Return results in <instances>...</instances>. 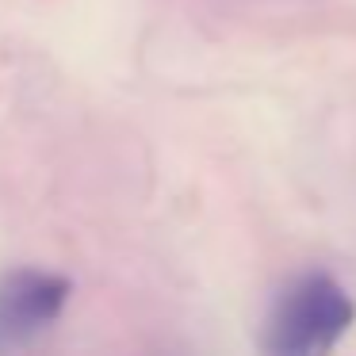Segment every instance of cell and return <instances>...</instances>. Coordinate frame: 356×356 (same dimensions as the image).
Here are the masks:
<instances>
[{"label":"cell","mask_w":356,"mask_h":356,"mask_svg":"<svg viewBox=\"0 0 356 356\" xmlns=\"http://www.w3.org/2000/svg\"><path fill=\"white\" fill-rule=\"evenodd\" d=\"M356 322V299L333 272L302 268L276 291L261 325V356H333Z\"/></svg>","instance_id":"6da1fadb"},{"label":"cell","mask_w":356,"mask_h":356,"mask_svg":"<svg viewBox=\"0 0 356 356\" xmlns=\"http://www.w3.org/2000/svg\"><path fill=\"white\" fill-rule=\"evenodd\" d=\"M73 295L70 276L50 268H12L0 276V356L31 345L62 318Z\"/></svg>","instance_id":"7a4b0ae2"}]
</instances>
